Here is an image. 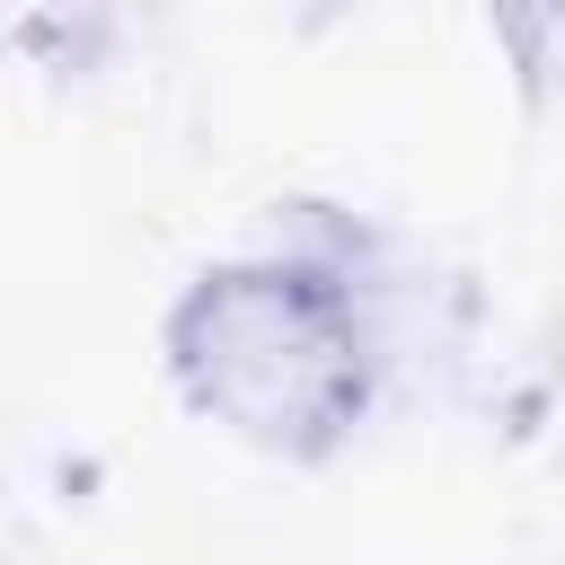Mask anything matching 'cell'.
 Wrapping results in <instances>:
<instances>
[{
    "instance_id": "obj_1",
    "label": "cell",
    "mask_w": 565,
    "mask_h": 565,
    "mask_svg": "<svg viewBox=\"0 0 565 565\" xmlns=\"http://www.w3.org/2000/svg\"><path fill=\"white\" fill-rule=\"evenodd\" d=\"M168 362L203 415L230 433L318 459L362 415V335L327 274L309 265H221L168 318Z\"/></svg>"
}]
</instances>
